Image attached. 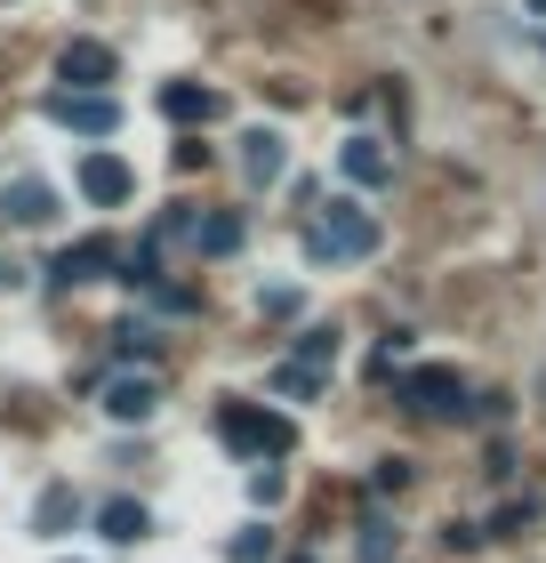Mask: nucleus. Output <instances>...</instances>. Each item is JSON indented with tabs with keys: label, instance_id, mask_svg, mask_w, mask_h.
<instances>
[{
	"label": "nucleus",
	"instance_id": "nucleus-5",
	"mask_svg": "<svg viewBox=\"0 0 546 563\" xmlns=\"http://www.w3.org/2000/svg\"><path fill=\"white\" fill-rule=\"evenodd\" d=\"M97 402H105L113 427H145L153 402H161V378H153V371H113L105 387H97Z\"/></svg>",
	"mask_w": 546,
	"mask_h": 563
},
{
	"label": "nucleus",
	"instance_id": "nucleus-7",
	"mask_svg": "<svg viewBox=\"0 0 546 563\" xmlns=\"http://www.w3.org/2000/svg\"><path fill=\"white\" fill-rule=\"evenodd\" d=\"M153 106H161V121H177V130H201V121L225 113V97H218L210 81H161V97H153Z\"/></svg>",
	"mask_w": 546,
	"mask_h": 563
},
{
	"label": "nucleus",
	"instance_id": "nucleus-2",
	"mask_svg": "<svg viewBox=\"0 0 546 563\" xmlns=\"http://www.w3.org/2000/svg\"><path fill=\"white\" fill-rule=\"evenodd\" d=\"M378 250V218L361 210V201H330V210H314V225H305V258H370Z\"/></svg>",
	"mask_w": 546,
	"mask_h": 563
},
{
	"label": "nucleus",
	"instance_id": "nucleus-19",
	"mask_svg": "<svg viewBox=\"0 0 546 563\" xmlns=\"http://www.w3.org/2000/svg\"><path fill=\"white\" fill-rule=\"evenodd\" d=\"M274 387L305 402V395H322V378H314V371H298V363H281V371H274Z\"/></svg>",
	"mask_w": 546,
	"mask_h": 563
},
{
	"label": "nucleus",
	"instance_id": "nucleus-21",
	"mask_svg": "<svg viewBox=\"0 0 546 563\" xmlns=\"http://www.w3.org/2000/svg\"><path fill=\"white\" fill-rule=\"evenodd\" d=\"M290 563H314V555H290Z\"/></svg>",
	"mask_w": 546,
	"mask_h": 563
},
{
	"label": "nucleus",
	"instance_id": "nucleus-9",
	"mask_svg": "<svg viewBox=\"0 0 546 563\" xmlns=\"http://www.w3.org/2000/svg\"><path fill=\"white\" fill-rule=\"evenodd\" d=\"M81 194L97 201V210H121V201L137 194V169H129L121 153H89L81 162Z\"/></svg>",
	"mask_w": 546,
	"mask_h": 563
},
{
	"label": "nucleus",
	"instance_id": "nucleus-1",
	"mask_svg": "<svg viewBox=\"0 0 546 563\" xmlns=\"http://www.w3.org/2000/svg\"><path fill=\"white\" fill-rule=\"evenodd\" d=\"M218 443L242 451V459H290L298 427L281 411H266V402H218Z\"/></svg>",
	"mask_w": 546,
	"mask_h": 563
},
{
	"label": "nucleus",
	"instance_id": "nucleus-12",
	"mask_svg": "<svg viewBox=\"0 0 546 563\" xmlns=\"http://www.w3.org/2000/svg\"><path fill=\"white\" fill-rule=\"evenodd\" d=\"M242 234H249V225H242V210H210V218L193 225L201 258H233V250H242Z\"/></svg>",
	"mask_w": 546,
	"mask_h": 563
},
{
	"label": "nucleus",
	"instance_id": "nucleus-3",
	"mask_svg": "<svg viewBox=\"0 0 546 563\" xmlns=\"http://www.w3.org/2000/svg\"><path fill=\"white\" fill-rule=\"evenodd\" d=\"M394 395H402V411H419V419H458V411H466V378H458V371H442V363L402 371V378H394Z\"/></svg>",
	"mask_w": 546,
	"mask_h": 563
},
{
	"label": "nucleus",
	"instance_id": "nucleus-17",
	"mask_svg": "<svg viewBox=\"0 0 546 563\" xmlns=\"http://www.w3.org/2000/svg\"><path fill=\"white\" fill-rule=\"evenodd\" d=\"M266 555H274V531H266V523L233 531V563H266Z\"/></svg>",
	"mask_w": 546,
	"mask_h": 563
},
{
	"label": "nucleus",
	"instance_id": "nucleus-20",
	"mask_svg": "<svg viewBox=\"0 0 546 563\" xmlns=\"http://www.w3.org/2000/svg\"><path fill=\"white\" fill-rule=\"evenodd\" d=\"M113 346L129 354V363H145V354H153V330H145V322H121V330H113Z\"/></svg>",
	"mask_w": 546,
	"mask_h": 563
},
{
	"label": "nucleus",
	"instance_id": "nucleus-13",
	"mask_svg": "<svg viewBox=\"0 0 546 563\" xmlns=\"http://www.w3.org/2000/svg\"><path fill=\"white\" fill-rule=\"evenodd\" d=\"M337 169H346L354 186H386V177H394V162L378 153V137H354L346 153H337Z\"/></svg>",
	"mask_w": 546,
	"mask_h": 563
},
{
	"label": "nucleus",
	"instance_id": "nucleus-16",
	"mask_svg": "<svg viewBox=\"0 0 546 563\" xmlns=\"http://www.w3.org/2000/svg\"><path fill=\"white\" fill-rule=\"evenodd\" d=\"M330 354H337V330H305V346L290 354V363H298V371H314V378H322V371H330Z\"/></svg>",
	"mask_w": 546,
	"mask_h": 563
},
{
	"label": "nucleus",
	"instance_id": "nucleus-18",
	"mask_svg": "<svg viewBox=\"0 0 546 563\" xmlns=\"http://www.w3.org/2000/svg\"><path fill=\"white\" fill-rule=\"evenodd\" d=\"M394 555V531H386V516H370L361 523V563H386Z\"/></svg>",
	"mask_w": 546,
	"mask_h": 563
},
{
	"label": "nucleus",
	"instance_id": "nucleus-6",
	"mask_svg": "<svg viewBox=\"0 0 546 563\" xmlns=\"http://www.w3.org/2000/svg\"><path fill=\"white\" fill-rule=\"evenodd\" d=\"M97 274H121V250H113L105 234L57 250V266H48V282H57V290H81V282H97Z\"/></svg>",
	"mask_w": 546,
	"mask_h": 563
},
{
	"label": "nucleus",
	"instance_id": "nucleus-15",
	"mask_svg": "<svg viewBox=\"0 0 546 563\" xmlns=\"http://www.w3.org/2000/svg\"><path fill=\"white\" fill-rule=\"evenodd\" d=\"M73 516H81V499H73L65 483H48V492H41V507H33V531H65Z\"/></svg>",
	"mask_w": 546,
	"mask_h": 563
},
{
	"label": "nucleus",
	"instance_id": "nucleus-4",
	"mask_svg": "<svg viewBox=\"0 0 546 563\" xmlns=\"http://www.w3.org/2000/svg\"><path fill=\"white\" fill-rule=\"evenodd\" d=\"M113 48L105 41H65L57 48V89L65 97H113Z\"/></svg>",
	"mask_w": 546,
	"mask_h": 563
},
{
	"label": "nucleus",
	"instance_id": "nucleus-11",
	"mask_svg": "<svg viewBox=\"0 0 546 563\" xmlns=\"http://www.w3.org/2000/svg\"><path fill=\"white\" fill-rule=\"evenodd\" d=\"M97 531H105L113 548H137L153 531V516H145V499H105V507H97Z\"/></svg>",
	"mask_w": 546,
	"mask_h": 563
},
{
	"label": "nucleus",
	"instance_id": "nucleus-14",
	"mask_svg": "<svg viewBox=\"0 0 546 563\" xmlns=\"http://www.w3.org/2000/svg\"><path fill=\"white\" fill-rule=\"evenodd\" d=\"M242 169H249V186H274V177H281V137L274 130H249L242 137Z\"/></svg>",
	"mask_w": 546,
	"mask_h": 563
},
{
	"label": "nucleus",
	"instance_id": "nucleus-8",
	"mask_svg": "<svg viewBox=\"0 0 546 563\" xmlns=\"http://www.w3.org/2000/svg\"><path fill=\"white\" fill-rule=\"evenodd\" d=\"M48 121H65V130H81V137H113L121 130V106H113V97H48V106H41Z\"/></svg>",
	"mask_w": 546,
	"mask_h": 563
},
{
	"label": "nucleus",
	"instance_id": "nucleus-10",
	"mask_svg": "<svg viewBox=\"0 0 546 563\" xmlns=\"http://www.w3.org/2000/svg\"><path fill=\"white\" fill-rule=\"evenodd\" d=\"M0 210H9L16 225H48L57 218V186H48V177H16V186L0 194Z\"/></svg>",
	"mask_w": 546,
	"mask_h": 563
}]
</instances>
